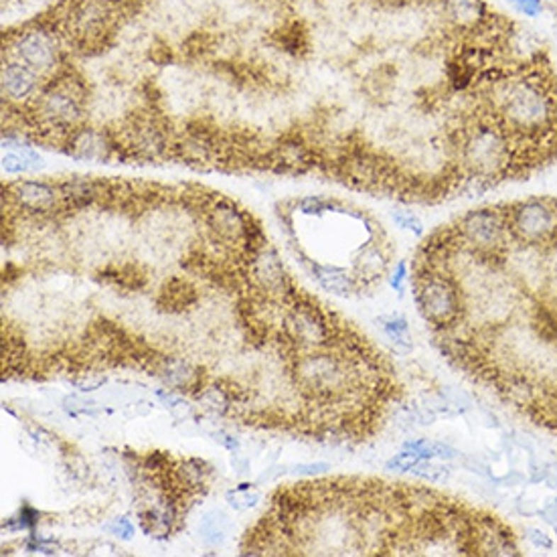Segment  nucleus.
<instances>
[{
    "label": "nucleus",
    "instance_id": "nucleus-29",
    "mask_svg": "<svg viewBox=\"0 0 557 557\" xmlns=\"http://www.w3.org/2000/svg\"><path fill=\"white\" fill-rule=\"evenodd\" d=\"M110 531H112L114 535H118V537H122V539H132V535H134V525L130 523L128 519L120 517V519H114V523L110 525Z\"/></svg>",
    "mask_w": 557,
    "mask_h": 557
},
{
    "label": "nucleus",
    "instance_id": "nucleus-27",
    "mask_svg": "<svg viewBox=\"0 0 557 557\" xmlns=\"http://www.w3.org/2000/svg\"><path fill=\"white\" fill-rule=\"evenodd\" d=\"M391 217H393V221H395L401 229H410V231H414L415 235H422V233H424L422 221H420L417 215H414L412 211H395Z\"/></svg>",
    "mask_w": 557,
    "mask_h": 557
},
{
    "label": "nucleus",
    "instance_id": "nucleus-21",
    "mask_svg": "<svg viewBox=\"0 0 557 557\" xmlns=\"http://www.w3.org/2000/svg\"><path fill=\"white\" fill-rule=\"evenodd\" d=\"M417 462H422V458L417 456L414 450L403 448L400 454H395V456L387 460L386 468L393 472H412V468H414Z\"/></svg>",
    "mask_w": 557,
    "mask_h": 557
},
{
    "label": "nucleus",
    "instance_id": "nucleus-12",
    "mask_svg": "<svg viewBox=\"0 0 557 557\" xmlns=\"http://www.w3.org/2000/svg\"><path fill=\"white\" fill-rule=\"evenodd\" d=\"M270 164H278V171L306 172L315 169V152L302 140H284L274 146L268 154Z\"/></svg>",
    "mask_w": 557,
    "mask_h": 557
},
{
    "label": "nucleus",
    "instance_id": "nucleus-17",
    "mask_svg": "<svg viewBox=\"0 0 557 557\" xmlns=\"http://www.w3.org/2000/svg\"><path fill=\"white\" fill-rule=\"evenodd\" d=\"M179 474H181V480L185 483L186 488L195 490V488H203V486L207 485L211 471H209V466L203 460L191 458V460H185L181 464Z\"/></svg>",
    "mask_w": 557,
    "mask_h": 557
},
{
    "label": "nucleus",
    "instance_id": "nucleus-8",
    "mask_svg": "<svg viewBox=\"0 0 557 557\" xmlns=\"http://www.w3.org/2000/svg\"><path fill=\"white\" fill-rule=\"evenodd\" d=\"M207 225L217 240L225 243H245L252 240V219L227 199H217L207 209Z\"/></svg>",
    "mask_w": 557,
    "mask_h": 557
},
{
    "label": "nucleus",
    "instance_id": "nucleus-14",
    "mask_svg": "<svg viewBox=\"0 0 557 557\" xmlns=\"http://www.w3.org/2000/svg\"><path fill=\"white\" fill-rule=\"evenodd\" d=\"M306 264H308V270L313 274V278L322 290H327L334 296H351L353 292H357V278L351 276L343 268L329 266V264H318L315 259H308Z\"/></svg>",
    "mask_w": 557,
    "mask_h": 557
},
{
    "label": "nucleus",
    "instance_id": "nucleus-26",
    "mask_svg": "<svg viewBox=\"0 0 557 557\" xmlns=\"http://www.w3.org/2000/svg\"><path fill=\"white\" fill-rule=\"evenodd\" d=\"M63 407H65V412L72 415H94L98 410H96V403L94 401H87V400H81V398H67V400L63 401Z\"/></svg>",
    "mask_w": 557,
    "mask_h": 557
},
{
    "label": "nucleus",
    "instance_id": "nucleus-30",
    "mask_svg": "<svg viewBox=\"0 0 557 557\" xmlns=\"http://www.w3.org/2000/svg\"><path fill=\"white\" fill-rule=\"evenodd\" d=\"M405 280H407V266H405V261H400L398 268H395V271H393V276L389 278V282H391V286L395 288L398 292H403Z\"/></svg>",
    "mask_w": 557,
    "mask_h": 557
},
{
    "label": "nucleus",
    "instance_id": "nucleus-35",
    "mask_svg": "<svg viewBox=\"0 0 557 557\" xmlns=\"http://www.w3.org/2000/svg\"><path fill=\"white\" fill-rule=\"evenodd\" d=\"M497 483H500V485H509V486H519L525 483V476L521 474V472L517 471H511V474H507V476H502V478H495Z\"/></svg>",
    "mask_w": 557,
    "mask_h": 557
},
{
    "label": "nucleus",
    "instance_id": "nucleus-10",
    "mask_svg": "<svg viewBox=\"0 0 557 557\" xmlns=\"http://www.w3.org/2000/svg\"><path fill=\"white\" fill-rule=\"evenodd\" d=\"M6 197L13 201L16 209L30 215H45L55 211L59 203H63L57 185L45 181L21 179L6 186Z\"/></svg>",
    "mask_w": 557,
    "mask_h": 557
},
{
    "label": "nucleus",
    "instance_id": "nucleus-11",
    "mask_svg": "<svg viewBox=\"0 0 557 557\" xmlns=\"http://www.w3.org/2000/svg\"><path fill=\"white\" fill-rule=\"evenodd\" d=\"M45 86V77L23 65L21 61L9 59L2 67V96L11 103H29Z\"/></svg>",
    "mask_w": 557,
    "mask_h": 557
},
{
    "label": "nucleus",
    "instance_id": "nucleus-22",
    "mask_svg": "<svg viewBox=\"0 0 557 557\" xmlns=\"http://www.w3.org/2000/svg\"><path fill=\"white\" fill-rule=\"evenodd\" d=\"M199 400L213 412H225L229 407V395L219 387H207L199 395Z\"/></svg>",
    "mask_w": 557,
    "mask_h": 557
},
{
    "label": "nucleus",
    "instance_id": "nucleus-19",
    "mask_svg": "<svg viewBox=\"0 0 557 557\" xmlns=\"http://www.w3.org/2000/svg\"><path fill=\"white\" fill-rule=\"evenodd\" d=\"M412 474L426 483H444L450 478L452 471L448 464H444V460H422L412 468Z\"/></svg>",
    "mask_w": 557,
    "mask_h": 557
},
{
    "label": "nucleus",
    "instance_id": "nucleus-32",
    "mask_svg": "<svg viewBox=\"0 0 557 557\" xmlns=\"http://www.w3.org/2000/svg\"><path fill=\"white\" fill-rule=\"evenodd\" d=\"M539 517H541L545 523H549V525H556L557 523V499L545 502L541 509H539Z\"/></svg>",
    "mask_w": 557,
    "mask_h": 557
},
{
    "label": "nucleus",
    "instance_id": "nucleus-33",
    "mask_svg": "<svg viewBox=\"0 0 557 557\" xmlns=\"http://www.w3.org/2000/svg\"><path fill=\"white\" fill-rule=\"evenodd\" d=\"M327 471H330L329 464H298V466H296L298 474H308V476H315V474H320V472Z\"/></svg>",
    "mask_w": 557,
    "mask_h": 557
},
{
    "label": "nucleus",
    "instance_id": "nucleus-36",
    "mask_svg": "<svg viewBox=\"0 0 557 557\" xmlns=\"http://www.w3.org/2000/svg\"><path fill=\"white\" fill-rule=\"evenodd\" d=\"M553 529H556V533H557V523H556V525H553Z\"/></svg>",
    "mask_w": 557,
    "mask_h": 557
},
{
    "label": "nucleus",
    "instance_id": "nucleus-5",
    "mask_svg": "<svg viewBox=\"0 0 557 557\" xmlns=\"http://www.w3.org/2000/svg\"><path fill=\"white\" fill-rule=\"evenodd\" d=\"M284 332L304 351L329 349L334 339L330 318L313 302H296L290 306L284 316Z\"/></svg>",
    "mask_w": 557,
    "mask_h": 557
},
{
    "label": "nucleus",
    "instance_id": "nucleus-34",
    "mask_svg": "<svg viewBox=\"0 0 557 557\" xmlns=\"http://www.w3.org/2000/svg\"><path fill=\"white\" fill-rule=\"evenodd\" d=\"M539 505H535L533 500H519L517 502V511L521 514H525V517H533V514H539Z\"/></svg>",
    "mask_w": 557,
    "mask_h": 557
},
{
    "label": "nucleus",
    "instance_id": "nucleus-7",
    "mask_svg": "<svg viewBox=\"0 0 557 557\" xmlns=\"http://www.w3.org/2000/svg\"><path fill=\"white\" fill-rule=\"evenodd\" d=\"M438 16L458 39H466L495 15L486 0H438Z\"/></svg>",
    "mask_w": 557,
    "mask_h": 557
},
{
    "label": "nucleus",
    "instance_id": "nucleus-18",
    "mask_svg": "<svg viewBox=\"0 0 557 557\" xmlns=\"http://www.w3.org/2000/svg\"><path fill=\"white\" fill-rule=\"evenodd\" d=\"M201 535L209 545H221L227 539V521L221 513H209L201 521Z\"/></svg>",
    "mask_w": 557,
    "mask_h": 557
},
{
    "label": "nucleus",
    "instance_id": "nucleus-4",
    "mask_svg": "<svg viewBox=\"0 0 557 557\" xmlns=\"http://www.w3.org/2000/svg\"><path fill=\"white\" fill-rule=\"evenodd\" d=\"M514 242L541 247L557 240V199L529 197L505 205Z\"/></svg>",
    "mask_w": 557,
    "mask_h": 557
},
{
    "label": "nucleus",
    "instance_id": "nucleus-31",
    "mask_svg": "<svg viewBox=\"0 0 557 557\" xmlns=\"http://www.w3.org/2000/svg\"><path fill=\"white\" fill-rule=\"evenodd\" d=\"M458 450L452 448L450 444L446 442H436V460H444V462H450V460H456Z\"/></svg>",
    "mask_w": 557,
    "mask_h": 557
},
{
    "label": "nucleus",
    "instance_id": "nucleus-2",
    "mask_svg": "<svg viewBox=\"0 0 557 557\" xmlns=\"http://www.w3.org/2000/svg\"><path fill=\"white\" fill-rule=\"evenodd\" d=\"M59 41L61 33L51 23L41 21L13 33L6 53L9 59L21 61L33 72L43 75L47 81L63 67V51Z\"/></svg>",
    "mask_w": 557,
    "mask_h": 557
},
{
    "label": "nucleus",
    "instance_id": "nucleus-3",
    "mask_svg": "<svg viewBox=\"0 0 557 557\" xmlns=\"http://www.w3.org/2000/svg\"><path fill=\"white\" fill-rule=\"evenodd\" d=\"M456 240L476 254H499L511 242L505 205L471 209L452 225Z\"/></svg>",
    "mask_w": 557,
    "mask_h": 557
},
{
    "label": "nucleus",
    "instance_id": "nucleus-6",
    "mask_svg": "<svg viewBox=\"0 0 557 557\" xmlns=\"http://www.w3.org/2000/svg\"><path fill=\"white\" fill-rule=\"evenodd\" d=\"M67 154L89 162H110L120 157V144L112 132L94 126H77L69 132L65 142Z\"/></svg>",
    "mask_w": 557,
    "mask_h": 557
},
{
    "label": "nucleus",
    "instance_id": "nucleus-23",
    "mask_svg": "<svg viewBox=\"0 0 557 557\" xmlns=\"http://www.w3.org/2000/svg\"><path fill=\"white\" fill-rule=\"evenodd\" d=\"M507 4H511L519 15L527 16V18H537L545 13V0H505Z\"/></svg>",
    "mask_w": 557,
    "mask_h": 557
},
{
    "label": "nucleus",
    "instance_id": "nucleus-24",
    "mask_svg": "<svg viewBox=\"0 0 557 557\" xmlns=\"http://www.w3.org/2000/svg\"><path fill=\"white\" fill-rule=\"evenodd\" d=\"M298 205H300L302 213L306 215H320L325 211H332L337 207L334 201L325 199V197H304Z\"/></svg>",
    "mask_w": 557,
    "mask_h": 557
},
{
    "label": "nucleus",
    "instance_id": "nucleus-15",
    "mask_svg": "<svg viewBox=\"0 0 557 557\" xmlns=\"http://www.w3.org/2000/svg\"><path fill=\"white\" fill-rule=\"evenodd\" d=\"M158 377L162 379L164 386H169L172 391H183V389H191L199 381V373L197 369L181 357H167L160 367H158Z\"/></svg>",
    "mask_w": 557,
    "mask_h": 557
},
{
    "label": "nucleus",
    "instance_id": "nucleus-13",
    "mask_svg": "<svg viewBox=\"0 0 557 557\" xmlns=\"http://www.w3.org/2000/svg\"><path fill=\"white\" fill-rule=\"evenodd\" d=\"M387 266H389V256L386 254L383 245L381 242H373L359 249L353 261V276L357 278V282L375 284L386 276Z\"/></svg>",
    "mask_w": 557,
    "mask_h": 557
},
{
    "label": "nucleus",
    "instance_id": "nucleus-25",
    "mask_svg": "<svg viewBox=\"0 0 557 557\" xmlns=\"http://www.w3.org/2000/svg\"><path fill=\"white\" fill-rule=\"evenodd\" d=\"M403 448L414 450L422 460H436V442L428 440V438H415V440H407Z\"/></svg>",
    "mask_w": 557,
    "mask_h": 557
},
{
    "label": "nucleus",
    "instance_id": "nucleus-16",
    "mask_svg": "<svg viewBox=\"0 0 557 557\" xmlns=\"http://www.w3.org/2000/svg\"><path fill=\"white\" fill-rule=\"evenodd\" d=\"M278 37V43L280 49L288 53V55H302L308 51L310 47V37H308V30L304 29L300 21H294V23H288L282 29L276 33Z\"/></svg>",
    "mask_w": 557,
    "mask_h": 557
},
{
    "label": "nucleus",
    "instance_id": "nucleus-28",
    "mask_svg": "<svg viewBox=\"0 0 557 557\" xmlns=\"http://www.w3.org/2000/svg\"><path fill=\"white\" fill-rule=\"evenodd\" d=\"M527 535V541L533 545V547H537V549H551L553 547V541H551V537L547 535V533H543L541 529H535V527H529L527 531H525Z\"/></svg>",
    "mask_w": 557,
    "mask_h": 557
},
{
    "label": "nucleus",
    "instance_id": "nucleus-20",
    "mask_svg": "<svg viewBox=\"0 0 557 557\" xmlns=\"http://www.w3.org/2000/svg\"><path fill=\"white\" fill-rule=\"evenodd\" d=\"M379 322H381L386 334L389 337V341L401 344L403 349L412 347V343H410V327H407L405 318H401V316H381Z\"/></svg>",
    "mask_w": 557,
    "mask_h": 557
},
{
    "label": "nucleus",
    "instance_id": "nucleus-9",
    "mask_svg": "<svg viewBox=\"0 0 557 557\" xmlns=\"http://www.w3.org/2000/svg\"><path fill=\"white\" fill-rule=\"evenodd\" d=\"M249 276L256 282V286L261 292H266L270 298H284L290 292L286 268H284L280 256L276 254V249H271L268 245L257 247L252 254Z\"/></svg>",
    "mask_w": 557,
    "mask_h": 557
},
{
    "label": "nucleus",
    "instance_id": "nucleus-1",
    "mask_svg": "<svg viewBox=\"0 0 557 557\" xmlns=\"http://www.w3.org/2000/svg\"><path fill=\"white\" fill-rule=\"evenodd\" d=\"M414 288L417 308L434 332L452 329L464 315L462 288L450 271L417 266Z\"/></svg>",
    "mask_w": 557,
    "mask_h": 557
}]
</instances>
